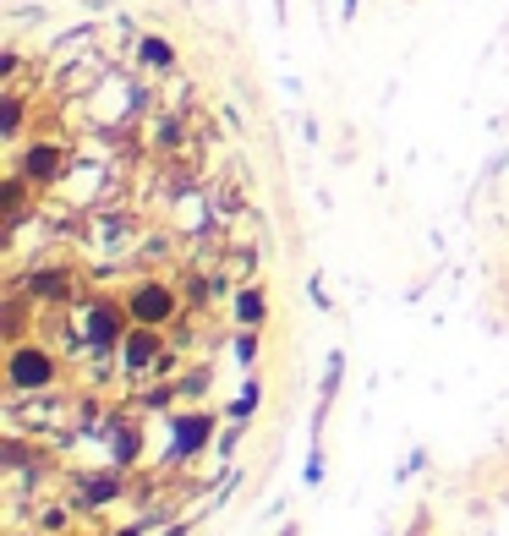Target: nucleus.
Masks as SVG:
<instances>
[{
  "label": "nucleus",
  "instance_id": "obj_1",
  "mask_svg": "<svg viewBox=\"0 0 509 536\" xmlns=\"http://www.w3.org/2000/svg\"><path fill=\"white\" fill-rule=\"evenodd\" d=\"M6 536H225L285 394L274 208L230 93L104 6L6 50Z\"/></svg>",
  "mask_w": 509,
  "mask_h": 536
}]
</instances>
